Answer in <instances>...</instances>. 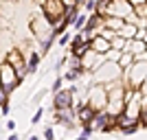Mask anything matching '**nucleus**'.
Masks as SVG:
<instances>
[{
    "label": "nucleus",
    "mask_w": 147,
    "mask_h": 140,
    "mask_svg": "<svg viewBox=\"0 0 147 140\" xmlns=\"http://www.w3.org/2000/svg\"><path fill=\"white\" fill-rule=\"evenodd\" d=\"M42 9H44V15H46V22L53 26H57V22L64 18V2L53 0V2H46Z\"/></svg>",
    "instance_id": "obj_1"
},
{
    "label": "nucleus",
    "mask_w": 147,
    "mask_h": 140,
    "mask_svg": "<svg viewBox=\"0 0 147 140\" xmlns=\"http://www.w3.org/2000/svg\"><path fill=\"white\" fill-rule=\"evenodd\" d=\"M94 112H105L108 110V92L105 88H94V92L90 94V103H88Z\"/></svg>",
    "instance_id": "obj_2"
},
{
    "label": "nucleus",
    "mask_w": 147,
    "mask_h": 140,
    "mask_svg": "<svg viewBox=\"0 0 147 140\" xmlns=\"http://www.w3.org/2000/svg\"><path fill=\"white\" fill-rule=\"evenodd\" d=\"M73 92H70V88L68 90H59L55 94V110L57 112H66V110H75L73 107Z\"/></svg>",
    "instance_id": "obj_3"
},
{
    "label": "nucleus",
    "mask_w": 147,
    "mask_h": 140,
    "mask_svg": "<svg viewBox=\"0 0 147 140\" xmlns=\"http://www.w3.org/2000/svg\"><path fill=\"white\" fill-rule=\"evenodd\" d=\"M112 123H114V118H112L108 112H97V116H94L92 123H90V127L94 129V131H105V127L112 125Z\"/></svg>",
    "instance_id": "obj_4"
},
{
    "label": "nucleus",
    "mask_w": 147,
    "mask_h": 140,
    "mask_svg": "<svg viewBox=\"0 0 147 140\" xmlns=\"http://www.w3.org/2000/svg\"><path fill=\"white\" fill-rule=\"evenodd\" d=\"M75 112H77V121L81 123V125H90L92 123V118L97 116V112L92 110L90 105H79V107H75Z\"/></svg>",
    "instance_id": "obj_5"
},
{
    "label": "nucleus",
    "mask_w": 147,
    "mask_h": 140,
    "mask_svg": "<svg viewBox=\"0 0 147 140\" xmlns=\"http://www.w3.org/2000/svg\"><path fill=\"white\" fill-rule=\"evenodd\" d=\"M114 125H117L119 131H127V129H132V127H138L141 123H138V121H132V118H129V116H125V114H121V116H117V118H114Z\"/></svg>",
    "instance_id": "obj_6"
},
{
    "label": "nucleus",
    "mask_w": 147,
    "mask_h": 140,
    "mask_svg": "<svg viewBox=\"0 0 147 140\" xmlns=\"http://www.w3.org/2000/svg\"><path fill=\"white\" fill-rule=\"evenodd\" d=\"M90 48L94 50V53H97V55H105V53H108V50L112 48L110 46V42H108V40H103V37H92V42H90Z\"/></svg>",
    "instance_id": "obj_7"
},
{
    "label": "nucleus",
    "mask_w": 147,
    "mask_h": 140,
    "mask_svg": "<svg viewBox=\"0 0 147 140\" xmlns=\"http://www.w3.org/2000/svg\"><path fill=\"white\" fill-rule=\"evenodd\" d=\"M136 33H138V26H136L134 22H125V24H123V29L119 31V35H121L123 40H127V42H129V40H134Z\"/></svg>",
    "instance_id": "obj_8"
},
{
    "label": "nucleus",
    "mask_w": 147,
    "mask_h": 140,
    "mask_svg": "<svg viewBox=\"0 0 147 140\" xmlns=\"http://www.w3.org/2000/svg\"><path fill=\"white\" fill-rule=\"evenodd\" d=\"M57 121L64 123L66 127H73L75 121H77V112L75 110H66V112H57Z\"/></svg>",
    "instance_id": "obj_9"
},
{
    "label": "nucleus",
    "mask_w": 147,
    "mask_h": 140,
    "mask_svg": "<svg viewBox=\"0 0 147 140\" xmlns=\"http://www.w3.org/2000/svg\"><path fill=\"white\" fill-rule=\"evenodd\" d=\"M123 20H119V18H103V29H108V31H112V33H117L119 35V31L123 29Z\"/></svg>",
    "instance_id": "obj_10"
},
{
    "label": "nucleus",
    "mask_w": 147,
    "mask_h": 140,
    "mask_svg": "<svg viewBox=\"0 0 147 140\" xmlns=\"http://www.w3.org/2000/svg\"><path fill=\"white\" fill-rule=\"evenodd\" d=\"M132 11H134V15L138 20H147V2H145V0H136V2H132Z\"/></svg>",
    "instance_id": "obj_11"
},
{
    "label": "nucleus",
    "mask_w": 147,
    "mask_h": 140,
    "mask_svg": "<svg viewBox=\"0 0 147 140\" xmlns=\"http://www.w3.org/2000/svg\"><path fill=\"white\" fill-rule=\"evenodd\" d=\"M132 66H134V55L132 53H123L121 59H119V68H121L123 72H127Z\"/></svg>",
    "instance_id": "obj_12"
},
{
    "label": "nucleus",
    "mask_w": 147,
    "mask_h": 140,
    "mask_svg": "<svg viewBox=\"0 0 147 140\" xmlns=\"http://www.w3.org/2000/svg\"><path fill=\"white\" fill-rule=\"evenodd\" d=\"M110 46H112L114 50H121V53H125V48H127V40H123L121 35H117V37L110 42Z\"/></svg>",
    "instance_id": "obj_13"
},
{
    "label": "nucleus",
    "mask_w": 147,
    "mask_h": 140,
    "mask_svg": "<svg viewBox=\"0 0 147 140\" xmlns=\"http://www.w3.org/2000/svg\"><path fill=\"white\" fill-rule=\"evenodd\" d=\"M37 64H40V55H37V53H33V55L29 57V64H26V72H35Z\"/></svg>",
    "instance_id": "obj_14"
},
{
    "label": "nucleus",
    "mask_w": 147,
    "mask_h": 140,
    "mask_svg": "<svg viewBox=\"0 0 147 140\" xmlns=\"http://www.w3.org/2000/svg\"><path fill=\"white\" fill-rule=\"evenodd\" d=\"M86 22H88V18L84 15V13H79V15H77V20L73 22V26H75L77 31H84V29H86Z\"/></svg>",
    "instance_id": "obj_15"
},
{
    "label": "nucleus",
    "mask_w": 147,
    "mask_h": 140,
    "mask_svg": "<svg viewBox=\"0 0 147 140\" xmlns=\"http://www.w3.org/2000/svg\"><path fill=\"white\" fill-rule=\"evenodd\" d=\"M84 7H86V11L94 13V11H97V0H88V2H86Z\"/></svg>",
    "instance_id": "obj_16"
},
{
    "label": "nucleus",
    "mask_w": 147,
    "mask_h": 140,
    "mask_svg": "<svg viewBox=\"0 0 147 140\" xmlns=\"http://www.w3.org/2000/svg\"><path fill=\"white\" fill-rule=\"evenodd\" d=\"M81 74V70H68V74H66V79L68 81H77V77Z\"/></svg>",
    "instance_id": "obj_17"
},
{
    "label": "nucleus",
    "mask_w": 147,
    "mask_h": 140,
    "mask_svg": "<svg viewBox=\"0 0 147 140\" xmlns=\"http://www.w3.org/2000/svg\"><path fill=\"white\" fill-rule=\"evenodd\" d=\"M53 40H55V33H53V35H51V37H46V40H44V42H42V48H44V50H49V46H51V44H53Z\"/></svg>",
    "instance_id": "obj_18"
},
{
    "label": "nucleus",
    "mask_w": 147,
    "mask_h": 140,
    "mask_svg": "<svg viewBox=\"0 0 147 140\" xmlns=\"http://www.w3.org/2000/svg\"><path fill=\"white\" fill-rule=\"evenodd\" d=\"M81 129H84V131H81V136H86V138L92 134V131H94V129H92L90 125H81Z\"/></svg>",
    "instance_id": "obj_19"
},
{
    "label": "nucleus",
    "mask_w": 147,
    "mask_h": 140,
    "mask_svg": "<svg viewBox=\"0 0 147 140\" xmlns=\"http://www.w3.org/2000/svg\"><path fill=\"white\" fill-rule=\"evenodd\" d=\"M7 96H9V94H7V92L0 88V105H5V103H7Z\"/></svg>",
    "instance_id": "obj_20"
},
{
    "label": "nucleus",
    "mask_w": 147,
    "mask_h": 140,
    "mask_svg": "<svg viewBox=\"0 0 147 140\" xmlns=\"http://www.w3.org/2000/svg\"><path fill=\"white\" fill-rule=\"evenodd\" d=\"M59 88H61V79H55V83H53V92H59Z\"/></svg>",
    "instance_id": "obj_21"
},
{
    "label": "nucleus",
    "mask_w": 147,
    "mask_h": 140,
    "mask_svg": "<svg viewBox=\"0 0 147 140\" xmlns=\"http://www.w3.org/2000/svg\"><path fill=\"white\" fill-rule=\"evenodd\" d=\"M68 40H70V35H68V33H64V35L59 37V44L64 46V44H68Z\"/></svg>",
    "instance_id": "obj_22"
},
{
    "label": "nucleus",
    "mask_w": 147,
    "mask_h": 140,
    "mask_svg": "<svg viewBox=\"0 0 147 140\" xmlns=\"http://www.w3.org/2000/svg\"><path fill=\"white\" fill-rule=\"evenodd\" d=\"M44 136H46V140H53V129L46 127V131H44Z\"/></svg>",
    "instance_id": "obj_23"
},
{
    "label": "nucleus",
    "mask_w": 147,
    "mask_h": 140,
    "mask_svg": "<svg viewBox=\"0 0 147 140\" xmlns=\"http://www.w3.org/2000/svg\"><path fill=\"white\" fill-rule=\"evenodd\" d=\"M40 118H42V110H37V112H35V116H33V123H37Z\"/></svg>",
    "instance_id": "obj_24"
},
{
    "label": "nucleus",
    "mask_w": 147,
    "mask_h": 140,
    "mask_svg": "<svg viewBox=\"0 0 147 140\" xmlns=\"http://www.w3.org/2000/svg\"><path fill=\"white\" fill-rule=\"evenodd\" d=\"M9 140H18V136H16V134H13V136H9Z\"/></svg>",
    "instance_id": "obj_25"
},
{
    "label": "nucleus",
    "mask_w": 147,
    "mask_h": 140,
    "mask_svg": "<svg viewBox=\"0 0 147 140\" xmlns=\"http://www.w3.org/2000/svg\"><path fill=\"white\" fill-rule=\"evenodd\" d=\"M29 140H40V138H37V136H31V138Z\"/></svg>",
    "instance_id": "obj_26"
},
{
    "label": "nucleus",
    "mask_w": 147,
    "mask_h": 140,
    "mask_svg": "<svg viewBox=\"0 0 147 140\" xmlns=\"http://www.w3.org/2000/svg\"><path fill=\"white\" fill-rule=\"evenodd\" d=\"M77 140H88V138H86V136H79V138H77Z\"/></svg>",
    "instance_id": "obj_27"
}]
</instances>
